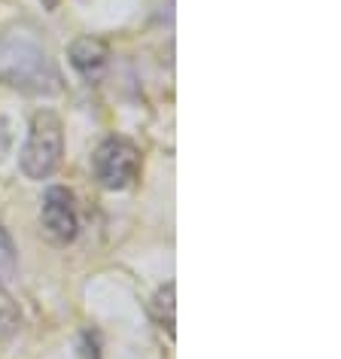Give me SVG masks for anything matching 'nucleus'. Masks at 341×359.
<instances>
[{
  "label": "nucleus",
  "mask_w": 341,
  "mask_h": 359,
  "mask_svg": "<svg viewBox=\"0 0 341 359\" xmlns=\"http://www.w3.org/2000/svg\"><path fill=\"white\" fill-rule=\"evenodd\" d=\"M40 222H43V231L49 235V241H55V244H70V241L76 238V229H79L74 192L65 189V186H52V189H46V195H43Z\"/></svg>",
  "instance_id": "4"
},
{
  "label": "nucleus",
  "mask_w": 341,
  "mask_h": 359,
  "mask_svg": "<svg viewBox=\"0 0 341 359\" xmlns=\"http://www.w3.org/2000/svg\"><path fill=\"white\" fill-rule=\"evenodd\" d=\"M95 177L104 189L110 192H122L134 186V180L140 174V152L131 140L125 137H107L101 147L95 149L92 158Z\"/></svg>",
  "instance_id": "3"
},
{
  "label": "nucleus",
  "mask_w": 341,
  "mask_h": 359,
  "mask_svg": "<svg viewBox=\"0 0 341 359\" xmlns=\"http://www.w3.org/2000/svg\"><path fill=\"white\" fill-rule=\"evenodd\" d=\"M107 58H110V49L98 37H79L70 43V65H74L76 74L88 79V83H98V79L104 76Z\"/></svg>",
  "instance_id": "5"
},
{
  "label": "nucleus",
  "mask_w": 341,
  "mask_h": 359,
  "mask_svg": "<svg viewBox=\"0 0 341 359\" xmlns=\"http://www.w3.org/2000/svg\"><path fill=\"white\" fill-rule=\"evenodd\" d=\"M19 326V313L13 311V304L0 295V341L4 338H10L13 335V329Z\"/></svg>",
  "instance_id": "8"
},
{
  "label": "nucleus",
  "mask_w": 341,
  "mask_h": 359,
  "mask_svg": "<svg viewBox=\"0 0 341 359\" xmlns=\"http://www.w3.org/2000/svg\"><path fill=\"white\" fill-rule=\"evenodd\" d=\"M156 317L161 329H168V335H174V283H168L165 290L156 295Z\"/></svg>",
  "instance_id": "6"
},
{
  "label": "nucleus",
  "mask_w": 341,
  "mask_h": 359,
  "mask_svg": "<svg viewBox=\"0 0 341 359\" xmlns=\"http://www.w3.org/2000/svg\"><path fill=\"white\" fill-rule=\"evenodd\" d=\"M15 274V250H13V241L0 229V286L10 283Z\"/></svg>",
  "instance_id": "7"
},
{
  "label": "nucleus",
  "mask_w": 341,
  "mask_h": 359,
  "mask_svg": "<svg viewBox=\"0 0 341 359\" xmlns=\"http://www.w3.org/2000/svg\"><path fill=\"white\" fill-rule=\"evenodd\" d=\"M43 6H46V10H55V6H58V0H43Z\"/></svg>",
  "instance_id": "10"
},
{
  "label": "nucleus",
  "mask_w": 341,
  "mask_h": 359,
  "mask_svg": "<svg viewBox=\"0 0 341 359\" xmlns=\"http://www.w3.org/2000/svg\"><path fill=\"white\" fill-rule=\"evenodd\" d=\"M6 152H10V125H6V119L0 116V161H4Z\"/></svg>",
  "instance_id": "9"
},
{
  "label": "nucleus",
  "mask_w": 341,
  "mask_h": 359,
  "mask_svg": "<svg viewBox=\"0 0 341 359\" xmlns=\"http://www.w3.org/2000/svg\"><path fill=\"white\" fill-rule=\"evenodd\" d=\"M0 83L25 95H58L61 76L49 55L28 37L0 40Z\"/></svg>",
  "instance_id": "1"
},
{
  "label": "nucleus",
  "mask_w": 341,
  "mask_h": 359,
  "mask_svg": "<svg viewBox=\"0 0 341 359\" xmlns=\"http://www.w3.org/2000/svg\"><path fill=\"white\" fill-rule=\"evenodd\" d=\"M65 152V128L52 110H40L31 119V131L22 149V174L28 180H46L55 174Z\"/></svg>",
  "instance_id": "2"
}]
</instances>
